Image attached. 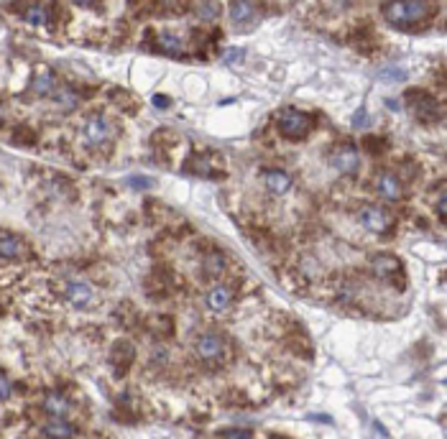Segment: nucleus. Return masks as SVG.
Wrapping results in <instances>:
<instances>
[{
  "label": "nucleus",
  "mask_w": 447,
  "mask_h": 439,
  "mask_svg": "<svg viewBox=\"0 0 447 439\" xmlns=\"http://www.w3.org/2000/svg\"><path fill=\"white\" fill-rule=\"evenodd\" d=\"M384 19L399 31H417L427 26L435 16V3L422 0H401V3H384Z\"/></svg>",
  "instance_id": "obj_1"
},
{
  "label": "nucleus",
  "mask_w": 447,
  "mask_h": 439,
  "mask_svg": "<svg viewBox=\"0 0 447 439\" xmlns=\"http://www.w3.org/2000/svg\"><path fill=\"white\" fill-rule=\"evenodd\" d=\"M276 128L284 138L289 140H302L309 135V130L314 128V118L304 110H297V108H287L282 110V115L276 120Z\"/></svg>",
  "instance_id": "obj_2"
},
{
  "label": "nucleus",
  "mask_w": 447,
  "mask_h": 439,
  "mask_svg": "<svg viewBox=\"0 0 447 439\" xmlns=\"http://www.w3.org/2000/svg\"><path fill=\"white\" fill-rule=\"evenodd\" d=\"M358 220H361V225L366 227L368 232H374V235H386V232L396 225L394 212H389L386 207H379V205H368V207H363L361 215H358Z\"/></svg>",
  "instance_id": "obj_3"
},
{
  "label": "nucleus",
  "mask_w": 447,
  "mask_h": 439,
  "mask_svg": "<svg viewBox=\"0 0 447 439\" xmlns=\"http://www.w3.org/2000/svg\"><path fill=\"white\" fill-rule=\"evenodd\" d=\"M406 105L414 110V115L419 118L422 123H437L442 118V108L432 95L422 90H411L406 92Z\"/></svg>",
  "instance_id": "obj_4"
},
{
  "label": "nucleus",
  "mask_w": 447,
  "mask_h": 439,
  "mask_svg": "<svg viewBox=\"0 0 447 439\" xmlns=\"http://www.w3.org/2000/svg\"><path fill=\"white\" fill-rule=\"evenodd\" d=\"M330 164L335 166L340 174L345 177H353L361 166V156H358V148L353 143H340L330 151Z\"/></svg>",
  "instance_id": "obj_5"
},
{
  "label": "nucleus",
  "mask_w": 447,
  "mask_h": 439,
  "mask_svg": "<svg viewBox=\"0 0 447 439\" xmlns=\"http://www.w3.org/2000/svg\"><path fill=\"white\" fill-rule=\"evenodd\" d=\"M197 355H200V360H205V363H222V358H225V340H222V335H217V332H202V335L197 337Z\"/></svg>",
  "instance_id": "obj_6"
},
{
  "label": "nucleus",
  "mask_w": 447,
  "mask_h": 439,
  "mask_svg": "<svg viewBox=\"0 0 447 439\" xmlns=\"http://www.w3.org/2000/svg\"><path fill=\"white\" fill-rule=\"evenodd\" d=\"M85 140L90 143V146H103V143H108L111 140V123H108V118L100 115V113H92L90 118L85 120Z\"/></svg>",
  "instance_id": "obj_7"
},
{
  "label": "nucleus",
  "mask_w": 447,
  "mask_h": 439,
  "mask_svg": "<svg viewBox=\"0 0 447 439\" xmlns=\"http://www.w3.org/2000/svg\"><path fill=\"white\" fill-rule=\"evenodd\" d=\"M371 271H374L376 279L381 281H396V279H404V269H401V261L396 256H389V253H381V256L374 258L371 263ZM399 286V281H396ZM401 289V286H399Z\"/></svg>",
  "instance_id": "obj_8"
},
{
  "label": "nucleus",
  "mask_w": 447,
  "mask_h": 439,
  "mask_svg": "<svg viewBox=\"0 0 447 439\" xmlns=\"http://www.w3.org/2000/svg\"><path fill=\"white\" fill-rule=\"evenodd\" d=\"M135 360V348L128 340H118L111 350V363L115 368V373H125L130 368V363Z\"/></svg>",
  "instance_id": "obj_9"
},
{
  "label": "nucleus",
  "mask_w": 447,
  "mask_h": 439,
  "mask_svg": "<svg viewBox=\"0 0 447 439\" xmlns=\"http://www.w3.org/2000/svg\"><path fill=\"white\" fill-rule=\"evenodd\" d=\"M376 192H379V197H384V200L396 202V200H401V182H399V177L394 171H381L379 179H376Z\"/></svg>",
  "instance_id": "obj_10"
},
{
  "label": "nucleus",
  "mask_w": 447,
  "mask_h": 439,
  "mask_svg": "<svg viewBox=\"0 0 447 439\" xmlns=\"http://www.w3.org/2000/svg\"><path fill=\"white\" fill-rule=\"evenodd\" d=\"M153 51H159V54H166V56H182V41H179L177 33H172V31H161V33H156L153 36V43H151Z\"/></svg>",
  "instance_id": "obj_11"
},
{
  "label": "nucleus",
  "mask_w": 447,
  "mask_h": 439,
  "mask_svg": "<svg viewBox=\"0 0 447 439\" xmlns=\"http://www.w3.org/2000/svg\"><path fill=\"white\" fill-rule=\"evenodd\" d=\"M227 11H230V21H233L238 29H243V26H251L253 21L258 19V6L256 3H230L227 6Z\"/></svg>",
  "instance_id": "obj_12"
},
{
  "label": "nucleus",
  "mask_w": 447,
  "mask_h": 439,
  "mask_svg": "<svg viewBox=\"0 0 447 439\" xmlns=\"http://www.w3.org/2000/svg\"><path fill=\"white\" fill-rule=\"evenodd\" d=\"M43 411L49 416H54V419H64V416L69 414V401L64 393H59V391H49L46 396H43Z\"/></svg>",
  "instance_id": "obj_13"
},
{
  "label": "nucleus",
  "mask_w": 447,
  "mask_h": 439,
  "mask_svg": "<svg viewBox=\"0 0 447 439\" xmlns=\"http://www.w3.org/2000/svg\"><path fill=\"white\" fill-rule=\"evenodd\" d=\"M264 182L274 195H287L289 187H292V177H289L284 169H266Z\"/></svg>",
  "instance_id": "obj_14"
},
{
  "label": "nucleus",
  "mask_w": 447,
  "mask_h": 439,
  "mask_svg": "<svg viewBox=\"0 0 447 439\" xmlns=\"http://www.w3.org/2000/svg\"><path fill=\"white\" fill-rule=\"evenodd\" d=\"M26 253V245L19 235L0 232V258H21Z\"/></svg>",
  "instance_id": "obj_15"
},
{
  "label": "nucleus",
  "mask_w": 447,
  "mask_h": 439,
  "mask_svg": "<svg viewBox=\"0 0 447 439\" xmlns=\"http://www.w3.org/2000/svg\"><path fill=\"white\" fill-rule=\"evenodd\" d=\"M67 299L74 306H87L92 301V286L87 281H72L67 286Z\"/></svg>",
  "instance_id": "obj_16"
},
{
  "label": "nucleus",
  "mask_w": 447,
  "mask_h": 439,
  "mask_svg": "<svg viewBox=\"0 0 447 439\" xmlns=\"http://www.w3.org/2000/svg\"><path fill=\"white\" fill-rule=\"evenodd\" d=\"M233 304V289L230 286H215L207 294V306L212 311H225L227 306Z\"/></svg>",
  "instance_id": "obj_17"
},
{
  "label": "nucleus",
  "mask_w": 447,
  "mask_h": 439,
  "mask_svg": "<svg viewBox=\"0 0 447 439\" xmlns=\"http://www.w3.org/2000/svg\"><path fill=\"white\" fill-rule=\"evenodd\" d=\"M43 437L46 439H72L74 427L64 419H51L43 424Z\"/></svg>",
  "instance_id": "obj_18"
},
{
  "label": "nucleus",
  "mask_w": 447,
  "mask_h": 439,
  "mask_svg": "<svg viewBox=\"0 0 447 439\" xmlns=\"http://www.w3.org/2000/svg\"><path fill=\"white\" fill-rule=\"evenodd\" d=\"M51 6H41V3H34L24 11V21L31 26H49L51 21Z\"/></svg>",
  "instance_id": "obj_19"
},
{
  "label": "nucleus",
  "mask_w": 447,
  "mask_h": 439,
  "mask_svg": "<svg viewBox=\"0 0 447 439\" xmlns=\"http://www.w3.org/2000/svg\"><path fill=\"white\" fill-rule=\"evenodd\" d=\"M56 80L54 74L49 72V69H38L36 74H34V82H31V90L36 92V95H49L51 90H54Z\"/></svg>",
  "instance_id": "obj_20"
},
{
  "label": "nucleus",
  "mask_w": 447,
  "mask_h": 439,
  "mask_svg": "<svg viewBox=\"0 0 447 439\" xmlns=\"http://www.w3.org/2000/svg\"><path fill=\"white\" fill-rule=\"evenodd\" d=\"M222 271H225V256H222V253H212V256L205 258V274L207 276L217 279Z\"/></svg>",
  "instance_id": "obj_21"
},
{
  "label": "nucleus",
  "mask_w": 447,
  "mask_h": 439,
  "mask_svg": "<svg viewBox=\"0 0 447 439\" xmlns=\"http://www.w3.org/2000/svg\"><path fill=\"white\" fill-rule=\"evenodd\" d=\"M363 146H366L371 153H376V156H381V151H384V148L389 146V140L386 138H379V135H366Z\"/></svg>",
  "instance_id": "obj_22"
},
{
  "label": "nucleus",
  "mask_w": 447,
  "mask_h": 439,
  "mask_svg": "<svg viewBox=\"0 0 447 439\" xmlns=\"http://www.w3.org/2000/svg\"><path fill=\"white\" fill-rule=\"evenodd\" d=\"M195 8L200 11L197 16H200L202 21H212L215 16H217V13H215V11H217V6H215V3H200V6H195Z\"/></svg>",
  "instance_id": "obj_23"
},
{
  "label": "nucleus",
  "mask_w": 447,
  "mask_h": 439,
  "mask_svg": "<svg viewBox=\"0 0 447 439\" xmlns=\"http://www.w3.org/2000/svg\"><path fill=\"white\" fill-rule=\"evenodd\" d=\"M11 393H13V383H11V378H8L6 373L0 371V401H6V398H11Z\"/></svg>",
  "instance_id": "obj_24"
},
{
  "label": "nucleus",
  "mask_w": 447,
  "mask_h": 439,
  "mask_svg": "<svg viewBox=\"0 0 447 439\" xmlns=\"http://www.w3.org/2000/svg\"><path fill=\"white\" fill-rule=\"evenodd\" d=\"M220 439H251V432L248 429H222Z\"/></svg>",
  "instance_id": "obj_25"
},
{
  "label": "nucleus",
  "mask_w": 447,
  "mask_h": 439,
  "mask_svg": "<svg viewBox=\"0 0 447 439\" xmlns=\"http://www.w3.org/2000/svg\"><path fill=\"white\" fill-rule=\"evenodd\" d=\"M128 184L133 190H151L153 187L151 179H143V177H128Z\"/></svg>",
  "instance_id": "obj_26"
},
{
  "label": "nucleus",
  "mask_w": 447,
  "mask_h": 439,
  "mask_svg": "<svg viewBox=\"0 0 447 439\" xmlns=\"http://www.w3.org/2000/svg\"><path fill=\"white\" fill-rule=\"evenodd\" d=\"M366 120H368L366 108H361V110L356 113V115H353V128H363V125H366Z\"/></svg>",
  "instance_id": "obj_27"
},
{
  "label": "nucleus",
  "mask_w": 447,
  "mask_h": 439,
  "mask_svg": "<svg viewBox=\"0 0 447 439\" xmlns=\"http://www.w3.org/2000/svg\"><path fill=\"white\" fill-rule=\"evenodd\" d=\"M243 54H245L243 49H227V56H225V59H227V61H238V59H243Z\"/></svg>",
  "instance_id": "obj_28"
},
{
  "label": "nucleus",
  "mask_w": 447,
  "mask_h": 439,
  "mask_svg": "<svg viewBox=\"0 0 447 439\" xmlns=\"http://www.w3.org/2000/svg\"><path fill=\"white\" fill-rule=\"evenodd\" d=\"M153 105H156V108H169V105H172V100H169V98H161V95H156V98H153Z\"/></svg>",
  "instance_id": "obj_29"
},
{
  "label": "nucleus",
  "mask_w": 447,
  "mask_h": 439,
  "mask_svg": "<svg viewBox=\"0 0 447 439\" xmlns=\"http://www.w3.org/2000/svg\"><path fill=\"white\" fill-rule=\"evenodd\" d=\"M0 123H3V110H0Z\"/></svg>",
  "instance_id": "obj_30"
},
{
  "label": "nucleus",
  "mask_w": 447,
  "mask_h": 439,
  "mask_svg": "<svg viewBox=\"0 0 447 439\" xmlns=\"http://www.w3.org/2000/svg\"><path fill=\"white\" fill-rule=\"evenodd\" d=\"M269 439H282V437H269Z\"/></svg>",
  "instance_id": "obj_31"
}]
</instances>
